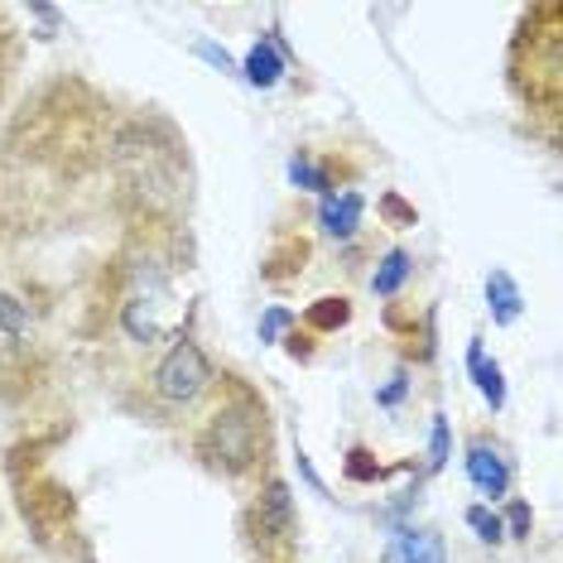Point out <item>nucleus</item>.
<instances>
[{"label": "nucleus", "instance_id": "obj_1", "mask_svg": "<svg viewBox=\"0 0 563 563\" xmlns=\"http://www.w3.org/2000/svg\"><path fill=\"white\" fill-rule=\"evenodd\" d=\"M174 279H178V255L169 227L140 222L135 236L111 265V328L140 356H155L164 342L178 332L174 318Z\"/></svg>", "mask_w": 563, "mask_h": 563}, {"label": "nucleus", "instance_id": "obj_2", "mask_svg": "<svg viewBox=\"0 0 563 563\" xmlns=\"http://www.w3.org/2000/svg\"><path fill=\"white\" fill-rule=\"evenodd\" d=\"M194 457L222 482H246L271 463V405L241 376H222L194 419Z\"/></svg>", "mask_w": 563, "mask_h": 563}, {"label": "nucleus", "instance_id": "obj_3", "mask_svg": "<svg viewBox=\"0 0 563 563\" xmlns=\"http://www.w3.org/2000/svg\"><path fill=\"white\" fill-rule=\"evenodd\" d=\"M510 87L540 117L559 121L563 107V10L534 5L525 10L520 34L510 44Z\"/></svg>", "mask_w": 563, "mask_h": 563}, {"label": "nucleus", "instance_id": "obj_4", "mask_svg": "<svg viewBox=\"0 0 563 563\" xmlns=\"http://www.w3.org/2000/svg\"><path fill=\"white\" fill-rule=\"evenodd\" d=\"M217 380L222 376H217V366L208 362V352H202L198 342L178 328L174 338L150 356L140 390H145L150 415H159V419H198L202 405L212 400Z\"/></svg>", "mask_w": 563, "mask_h": 563}, {"label": "nucleus", "instance_id": "obj_5", "mask_svg": "<svg viewBox=\"0 0 563 563\" xmlns=\"http://www.w3.org/2000/svg\"><path fill=\"white\" fill-rule=\"evenodd\" d=\"M117 169L125 194L140 202V222L169 227V212L184 202V169H178V145H155L150 125H131L117 140Z\"/></svg>", "mask_w": 563, "mask_h": 563}, {"label": "nucleus", "instance_id": "obj_6", "mask_svg": "<svg viewBox=\"0 0 563 563\" xmlns=\"http://www.w3.org/2000/svg\"><path fill=\"white\" fill-rule=\"evenodd\" d=\"M241 534H246L255 563H294L299 559V510H294L289 482L265 472L255 482L246 510H241Z\"/></svg>", "mask_w": 563, "mask_h": 563}, {"label": "nucleus", "instance_id": "obj_7", "mask_svg": "<svg viewBox=\"0 0 563 563\" xmlns=\"http://www.w3.org/2000/svg\"><path fill=\"white\" fill-rule=\"evenodd\" d=\"M467 477L472 486L486 496V501H496V496L510 492V457L506 448L492 439V433H472L467 443Z\"/></svg>", "mask_w": 563, "mask_h": 563}, {"label": "nucleus", "instance_id": "obj_8", "mask_svg": "<svg viewBox=\"0 0 563 563\" xmlns=\"http://www.w3.org/2000/svg\"><path fill=\"white\" fill-rule=\"evenodd\" d=\"M362 198L356 194H328L323 208H318V222H323V232L332 241H352L356 232H362Z\"/></svg>", "mask_w": 563, "mask_h": 563}, {"label": "nucleus", "instance_id": "obj_9", "mask_svg": "<svg viewBox=\"0 0 563 563\" xmlns=\"http://www.w3.org/2000/svg\"><path fill=\"white\" fill-rule=\"evenodd\" d=\"M386 563H448L443 534H439V530H400V534L390 540Z\"/></svg>", "mask_w": 563, "mask_h": 563}, {"label": "nucleus", "instance_id": "obj_10", "mask_svg": "<svg viewBox=\"0 0 563 563\" xmlns=\"http://www.w3.org/2000/svg\"><path fill=\"white\" fill-rule=\"evenodd\" d=\"M415 275V261H409L405 251H390L386 261L376 265V275H371V289L380 294V299H390V294H400V285Z\"/></svg>", "mask_w": 563, "mask_h": 563}, {"label": "nucleus", "instance_id": "obj_11", "mask_svg": "<svg viewBox=\"0 0 563 563\" xmlns=\"http://www.w3.org/2000/svg\"><path fill=\"white\" fill-rule=\"evenodd\" d=\"M486 299H492V309H496V323H516L520 289H516V279H510L506 271H492V279H486Z\"/></svg>", "mask_w": 563, "mask_h": 563}, {"label": "nucleus", "instance_id": "obj_12", "mask_svg": "<svg viewBox=\"0 0 563 563\" xmlns=\"http://www.w3.org/2000/svg\"><path fill=\"white\" fill-rule=\"evenodd\" d=\"M472 376H477V386H482V395H486V400H492V409H501L506 405V386H501V366H486L482 362V347H477V342H472Z\"/></svg>", "mask_w": 563, "mask_h": 563}, {"label": "nucleus", "instance_id": "obj_13", "mask_svg": "<svg viewBox=\"0 0 563 563\" xmlns=\"http://www.w3.org/2000/svg\"><path fill=\"white\" fill-rule=\"evenodd\" d=\"M246 78L255 87H275L279 82V58H275V48L271 44H255L251 48V58H246Z\"/></svg>", "mask_w": 563, "mask_h": 563}, {"label": "nucleus", "instance_id": "obj_14", "mask_svg": "<svg viewBox=\"0 0 563 563\" xmlns=\"http://www.w3.org/2000/svg\"><path fill=\"white\" fill-rule=\"evenodd\" d=\"M467 525L477 530V540H486V544H501V534H506L501 516H492L486 506H472V510H467Z\"/></svg>", "mask_w": 563, "mask_h": 563}, {"label": "nucleus", "instance_id": "obj_15", "mask_svg": "<svg viewBox=\"0 0 563 563\" xmlns=\"http://www.w3.org/2000/svg\"><path fill=\"white\" fill-rule=\"evenodd\" d=\"M0 328H5V332H10V338H20V332H24V328H30V313H24V309H20V303H15V299H10V294H0Z\"/></svg>", "mask_w": 563, "mask_h": 563}, {"label": "nucleus", "instance_id": "obj_16", "mask_svg": "<svg viewBox=\"0 0 563 563\" xmlns=\"http://www.w3.org/2000/svg\"><path fill=\"white\" fill-rule=\"evenodd\" d=\"M448 463V419H433V467Z\"/></svg>", "mask_w": 563, "mask_h": 563}, {"label": "nucleus", "instance_id": "obj_17", "mask_svg": "<svg viewBox=\"0 0 563 563\" xmlns=\"http://www.w3.org/2000/svg\"><path fill=\"white\" fill-rule=\"evenodd\" d=\"M506 520H510V530H516V540H525V534H530V525H534L530 506H520V501L510 506V516H506Z\"/></svg>", "mask_w": 563, "mask_h": 563}, {"label": "nucleus", "instance_id": "obj_18", "mask_svg": "<svg viewBox=\"0 0 563 563\" xmlns=\"http://www.w3.org/2000/svg\"><path fill=\"white\" fill-rule=\"evenodd\" d=\"M0 87H5V54H0Z\"/></svg>", "mask_w": 563, "mask_h": 563}]
</instances>
